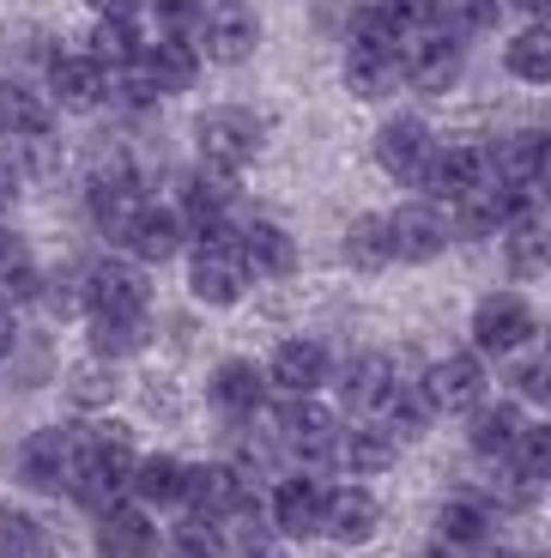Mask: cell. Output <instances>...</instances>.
Returning <instances> with one entry per match:
<instances>
[{
	"instance_id": "cell-1",
	"label": "cell",
	"mask_w": 551,
	"mask_h": 558,
	"mask_svg": "<svg viewBox=\"0 0 551 558\" xmlns=\"http://www.w3.org/2000/svg\"><path fill=\"white\" fill-rule=\"evenodd\" d=\"M188 286L200 304H236L248 286V267H243V250L236 238L219 225H200V243H194V267H188Z\"/></svg>"
},
{
	"instance_id": "cell-2",
	"label": "cell",
	"mask_w": 551,
	"mask_h": 558,
	"mask_svg": "<svg viewBox=\"0 0 551 558\" xmlns=\"http://www.w3.org/2000/svg\"><path fill=\"white\" fill-rule=\"evenodd\" d=\"M85 437L68 432V425H56V432H37L25 444V480L42 492H68L73 474H79V461H85Z\"/></svg>"
},
{
	"instance_id": "cell-3",
	"label": "cell",
	"mask_w": 551,
	"mask_h": 558,
	"mask_svg": "<svg viewBox=\"0 0 551 558\" xmlns=\"http://www.w3.org/2000/svg\"><path fill=\"white\" fill-rule=\"evenodd\" d=\"M473 340H479V352L527 347V340H534V310H527V298H515V292L485 298V304L473 310Z\"/></svg>"
},
{
	"instance_id": "cell-4",
	"label": "cell",
	"mask_w": 551,
	"mask_h": 558,
	"mask_svg": "<svg viewBox=\"0 0 551 558\" xmlns=\"http://www.w3.org/2000/svg\"><path fill=\"white\" fill-rule=\"evenodd\" d=\"M255 37H261V25H255V13H248L243 0H219V7L200 13V49L212 61H248L255 56Z\"/></svg>"
},
{
	"instance_id": "cell-5",
	"label": "cell",
	"mask_w": 551,
	"mask_h": 558,
	"mask_svg": "<svg viewBox=\"0 0 551 558\" xmlns=\"http://www.w3.org/2000/svg\"><path fill=\"white\" fill-rule=\"evenodd\" d=\"M255 146H261V122L248 110H212L200 116V153H207V165H248L255 158Z\"/></svg>"
},
{
	"instance_id": "cell-6",
	"label": "cell",
	"mask_w": 551,
	"mask_h": 558,
	"mask_svg": "<svg viewBox=\"0 0 551 558\" xmlns=\"http://www.w3.org/2000/svg\"><path fill=\"white\" fill-rule=\"evenodd\" d=\"M388 243H394L400 262H437L449 250V219H442L430 201H413L388 219Z\"/></svg>"
},
{
	"instance_id": "cell-7",
	"label": "cell",
	"mask_w": 551,
	"mask_h": 558,
	"mask_svg": "<svg viewBox=\"0 0 551 558\" xmlns=\"http://www.w3.org/2000/svg\"><path fill=\"white\" fill-rule=\"evenodd\" d=\"M425 395L437 413H461V407H479L485 395V364L473 359V352H449V359H437L425 371Z\"/></svg>"
},
{
	"instance_id": "cell-8",
	"label": "cell",
	"mask_w": 551,
	"mask_h": 558,
	"mask_svg": "<svg viewBox=\"0 0 551 558\" xmlns=\"http://www.w3.org/2000/svg\"><path fill=\"white\" fill-rule=\"evenodd\" d=\"M400 80H406L400 43H364V37H352V56H345V85H352L358 98H388V92H400Z\"/></svg>"
},
{
	"instance_id": "cell-9",
	"label": "cell",
	"mask_w": 551,
	"mask_h": 558,
	"mask_svg": "<svg viewBox=\"0 0 551 558\" xmlns=\"http://www.w3.org/2000/svg\"><path fill=\"white\" fill-rule=\"evenodd\" d=\"M400 61H406V80H413L418 92H449V85L461 80V37L430 31V37L406 43V49H400Z\"/></svg>"
},
{
	"instance_id": "cell-10",
	"label": "cell",
	"mask_w": 551,
	"mask_h": 558,
	"mask_svg": "<svg viewBox=\"0 0 551 558\" xmlns=\"http://www.w3.org/2000/svg\"><path fill=\"white\" fill-rule=\"evenodd\" d=\"M430 153H437V146H430V128L413 122V116H394V122L376 134V158H382V170H388V177H400V182L425 177Z\"/></svg>"
},
{
	"instance_id": "cell-11",
	"label": "cell",
	"mask_w": 551,
	"mask_h": 558,
	"mask_svg": "<svg viewBox=\"0 0 551 558\" xmlns=\"http://www.w3.org/2000/svg\"><path fill=\"white\" fill-rule=\"evenodd\" d=\"M85 304H91V316H146V279H139V267L103 262L85 279Z\"/></svg>"
},
{
	"instance_id": "cell-12",
	"label": "cell",
	"mask_w": 551,
	"mask_h": 558,
	"mask_svg": "<svg viewBox=\"0 0 551 558\" xmlns=\"http://www.w3.org/2000/svg\"><path fill=\"white\" fill-rule=\"evenodd\" d=\"M485 170H491L497 182H510V189H539V177L551 170V140L534 134V128H527V134H510L491 158H485Z\"/></svg>"
},
{
	"instance_id": "cell-13",
	"label": "cell",
	"mask_w": 551,
	"mask_h": 558,
	"mask_svg": "<svg viewBox=\"0 0 551 558\" xmlns=\"http://www.w3.org/2000/svg\"><path fill=\"white\" fill-rule=\"evenodd\" d=\"M182 498L194 504V517H212V522L248 510V492H243V474H236V468H188Z\"/></svg>"
},
{
	"instance_id": "cell-14",
	"label": "cell",
	"mask_w": 551,
	"mask_h": 558,
	"mask_svg": "<svg viewBox=\"0 0 551 558\" xmlns=\"http://www.w3.org/2000/svg\"><path fill=\"white\" fill-rule=\"evenodd\" d=\"M279 425H285V444L297 449L304 461H328L333 444H340V425H333V413H328V407H316L309 395H297V401L285 407V418H279Z\"/></svg>"
},
{
	"instance_id": "cell-15",
	"label": "cell",
	"mask_w": 551,
	"mask_h": 558,
	"mask_svg": "<svg viewBox=\"0 0 551 558\" xmlns=\"http://www.w3.org/2000/svg\"><path fill=\"white\" fill-rule=\"evenodd\" d=\"M376 517H382V510H376V498L364 486H340V492H328V498H321V529L333 534V541H370L376 534Z\"/></svg>"
},
{
	"instance_id": "cell-16",
	"label": "cell",
	"mask_w": 551,
	"mask_h": 558,
	"mask_svg": "<svg viewBox=\"0 0 551 558\" xmlns=\"http://www.w3.org/2000/svg\"><path fill=\"white\" fill-rule=\"evenodd\" d=\"M152 546H158V534L139 510H122V504L97 510V553L103 558H152Z\"/></svg>"
},
{
	"instance_id": "cell-17",
	"label": "cell",
	"mask_w": 551,
	"mask_h": 558,
	"mask_svg": "<svg viewBox=\"0 0 551 558\" xmlns=\"http://www.w3.org/2000/svg\"><path fill=\"white\" fill-rule=\"evenodd\" d=\"M418 182H425L437 201H461L473 182H485V153H473V146H442V153H430V165Z\"/></svg>"
},
{
	"instance_id": "cell-18",
	"label": "cell",
	"mask_w": 551,
	"mask_h": 558,
	"mask_svg": "<svg viewBox=\"0 0 551 558\" xmlns=\"http://www.w3.org/2000/svg\"><path fill=\"white\" fill-rule=\"evenodd\" d=\"M273 383L285 395H316L321 383H328V352H321L316 340H285V347L273 352Z\"/></svg>"
},
{
	"instance_id": "cell-19",
	"label": "cell",
	"mask_w": 551,
	"mask_h": 558,
	"mask_svg": "<svg viewBox=\"0 0 551 558\" xmlns=\"http://www.w3.org/2000/svg\"><path fill=\"white\" fill-rule=\"evenodd\" d=\"M91 213L110 238H127V225H134V213H139V189H134V177H127V165L103 170V177L91 182Z\"/></svg>"
},
{
	"instance_id": "cell-20",
	"label": "cell",
	"mask_w": 551,
	"mask_h": 558,
	"mask_svg": "<svg viewBox=\"0 0 551 558\" xmlns=\"http://www.w3.org/2000/svg\"><path fill=\"white\" fill-rule=\"evenodd\" d=\"M139 73H146L152 92H188L200 61H194V49L182 37H164V43H152V49H139Z\"/></svg>"
},
{
	"instance_id": "cell-21",
	"label": "cell",
	"mask_w": 551,
	"mask_h": 558,
	"mask_svg": "<svg viewBox=\"0 0 551 558\" xmlns=\"http://www.w3.org/2000/svg\"><path fill=\"white\" fill-rule=\"evenodd\" d=\"M261 401H267V377L255 371V364L231 359V364H219V371H212V407H219V413L248 418Z\"/></svg>"
},
{
	"instance_id": "cell-22",
	"label": "cell",
	"mask_w": 551,
	"mask_h": 558,
	"mask_svg": "<svg viewBox=\"0 0 551 558\" xmlns=\"http://www.w3.org/2000/svg\"><path fill=\"white\" fill-rule=\"evenodd\" d=\"M127 250L139 262H170L182 250V219L170 207H139L134 225H127Z\"/></svg>"
},
{
	"instance_id": "cell-23",
	"label": "cell",
	"mask_w": 551,
	"mask_h": 558,
	"mask_svg": "<svg viewBox=\"0 0 551 558\" xmlns=\"http://www.w3.org/2000/svg\"><path fill=\"white\" fill-rule=\"evenodd\" d=\"M388 389H394V364H388L382 352H364V359L345 364V383H340L345 407H358V413H376V407L388 401Z\"/></svg>"
},
{
	"instance_id": "cell-24",
	"label": "cell",
	"mask_w": 551,
	"mask_h": 558,
	"mask_svg": "<svg viewBox=\"0 0 551 558\" xmlns=\"http://www.w3.org/2000/svg\"><path fill=\"white\" fill-rule=\"evenodd\" d=\"M321 498H328V492H321L316 480H285V486L273 492V522L285 534H316L321 529Z\"/></svg>"
},
{
	"instance_id": "cell-25",
	"label": "cell",
	"mask_w": 551,
	"mask_h": 558,
	"mask_svg": "<svg viewBox=\"0 0 551 558\" xmlns=\"http://www.w3.org/2000/svg\"><path fill=\"white\" fill-rule=\"evenodd\" d=\"M394 432L388 425H358V432H345L340 444H333V456L352 468V474H382L388 461H394Z\"/></svg>"
},
{
	"instance_id": "cell-26",
	"label": "cell",
	"mask_w": 551,
	"mask_h": 558,
	"mask_svg": "<svg viewBox=\"0 0 551 558\" xmlns=\"http://www.w3.org/2000/svg\"><path fill=\"white\" fill-rule=\"evenodd\" d=\"M49 85H56V104H68V110H91V104L103 98V68H97L91 56H68V61H56Z\"/></svg>"
},
{
	"instance_id": "cell-27",
	"label": "cell",
	"mask_w": 551,
	"mask_h": 558,
	"mask_svg": "<svg viewBox=\"0 0 551 558\" xmlns=\"http://www.w3.org/2000/svg\"><path fill=\"white\" fill-rule=\"evenodd\" d=\"M0 134L13 140H42L49 134V104L25 85H0Z\"/></svg>"
},
{
	"instance_id": "cell-28",
	"label": "cell",
	"mask_w": 551,
	"mask_h": 558,
	"mask_svg": "<svg viewBox=\"0 0 551 558\" xmlns=\"http://www.w3.org/2000/svg\"><path fill=\"white\" fill-rule=\"evenodd\" d=\"M236 250H243L248 274H291V262H297V250H291V238L279 225H248Z\"/></svg>"
},
{
	"instance_id": "cell-29",
	"label": "cell",
	"mask_w": 551,
	"mask_h": 558,
	"mask_svg": "<svg viewBox=\"0 0 551 558\" xmlns=\"http://www.w3.org/2000/svg\"><path fill=\"white\" fill-rule=\"evenodd\" d=\"M522 413H515L510 401L497 407H479V418H473V449L479 456H515V444H522Z\"/></svg>"
},
{
	"instance_id": "cell-30",
	"label": "cell",
	"mask_w": 551,
	"mask_h": 558,
	"mask_svg": "<svg viewBox=\"0 0 551 558\" xmlns=\"http://www.w3.org/2000/svg\"><path fill=\"white\" fill-rule=\"evenodd\" d=\"M85 56H91L103 73H122V68H134V61H139L134 19H97V31H91V49H85Z\"/></svg>"
},
{
	"instance_id": "cell-31",
	"label": "cell",
	"mask_w": 551,
	"mask_h": 558,
	"mask_svg": "<svg viewBox=\"0 0 551 558\" xmlns=\"http://www.w3.org/2000/svg\"><path fill=\"white\" fill-rule=\"evenodd\" d=\"M485 529H491V517H485L479 498H449V504H442V517H437L442 546H455V553H461V546H479Z\"/></svg>"
},
{
	"instance_id": "cell-32",
	"label": "cell",
	"mask_w": 551,
	"mask_h": 558,
	"mask_svg": "<svg viewBox=\"0 0 551 558\" xmlns=\"http://www.w3.org/2000/svg\"><path fill=\"white\" fill-rule=\"evenodd\" d=\"M382 413H388V432H394V437H418V432H425V418L437 413V407H430L425 383H394V389H388V401H382Z\"/></svg>"
},
{
	"instance_id": "cell-33",
	"label": "cell",
	"mask_w": 551,
	"mask_h": 558,
	"mask_svg": "<svg viewBox=\"0 0 551 558\" xmlns=\"http://www.w3.org/2000/svg\"><path fill=\"white\" fill-rule=\"evenodd\" d=\"M182 486H188V468H182V461H170V456H146L134 468V492L146 504H176Z\"/></svg>"
},
{
	"instance_id": "cell-34",
	"label": "cell",
	"mask_w": 551,
	"mask_h": 558,
	"mask_svg": "<svg viewBox=\"0 0 551 558\" xmlns=\"http://www.w3.org/2000/svg\"><path fill=\"white\" fill-rule=\"evenodd\" d=\"M510 73L527 85H551V25H534L510 43Z\"/></svg>"
},
{
	"instance_id": "cell-35",
	"label": "cell",
	"mask_w": 551,
	"mask_h": 558,
	"mask_svg": "<svg viewBox=\"0 0 551 558\" xmlns=\"http://www.w3.org/2000/svg\"><path fill=\"white\" fill-rule=\"evenodd\" d=\"M345 262H352V267H382V262H394V243H388V219H376V213L352 219V231H345Z\"/></svg>"
},
{
	"instance_id": "cell-36",
	"label": "cell",
	"mask_w": 551,
	"mask_h": 558,
	"mask_svg": "<svg viewBox=\"0 0 551 558\" xmlns=\"http://www.w3.org/2000/svg\"><path fill=\"white\" fill-rule=\"evenodd\" d=\"M49 541H42V522L25 517V510H0V558H42Z\"/></svg>"
},
{
	"instance_id": "cell-37",
	"label": "cell",
	"mask_w": 551,
	"mask_h": 558,
	"mask_svg": "<svg viewBox=\"0 0 551 558\" xmlns=\"http://www.w3.org/2000/svg\"><path fill=\"white\" fill-rule=\"evenodd\" d=\"M497 7H503V0H437L430 19H437L449 37H473V31L497 25Z\"/></svg>"
},
{
	"instance_id": "cell-38",
	"label": "cell",
	"mask_w": 551,
	"mask_h": 558,
	"mask_svg": "<svg viewBox=\"0 0 551 558\" xmlns=\"http://www.w3.org/2000/svg\"><path fill=\"white\" fill-rule=\"evenodd\" d=\"M170 558H224V529L212 517H194L170 534Z\"/></svg>"
},
{
	"instance_id": "cell-39",
	"label": "cell",
	"mask_w": 551,
	"mask_h": 558,
	"mask_svg": "<svg viewBox=\"0 0 551 558\" xmlns=\"http://www.w3.org/2000/svg\"><path fill=\"white\" fill-rule=\"evenodd\" d=\"M91 347L103 352V359H115V352H139L146 347V316H97Z\"/></svg>"
},
{
	"instance_id": "cell-40",
	"label": "cell",
	"mask_w": 551,
	"mask_h": 558,
	"mask_svg": "<svg viewBox=\"0 0 551 558\" xmlns=\"http://www.w3.org/2000/svg\"><path fill=\"white\" fill-rule=\"evenodd\" d=\"M515 456H522V474H527V480H551V425H539V432H522Z\"/></svg>"
},
{
	"instance_id": "cell-41",
	"label": "cell",
	"mask_w": 551,
	"mask_h": 558,
	"mask_svg": "<svg viewBox=\"0 0 551 558\" xmlns=\"http://www.w3.org/2000/svg\"><path fill=\"white\" fill-rule=\"evenodd\" d=\"M370 7L394 31H413V25H430V7H437V0H370Z\"/></svg>"
},
{
	"instance_id": "cell-42",
	"label": "cell",
	"mask_w": 551,
	"mask_h": 558,
	"mask_svg": "<svg viewBox=\"0 0 551 558\" xmlns=\"http://www.w3.org/2000/svg\"><path fill=\"white\" fill-rule=\"evenodd\" d=\"M200 0H158V19H164V37H182L188 25H200Z\"/></svg>"
},
{
	"instance_id": "cell-43",
	"label": "cell",
	"mask_w": 551,
	"mask_h": 558,
	"mask_svg": "<svg viewBox=\"0 0 551 558\" xmlns=\"http://www.w3.org/2000/svg\"><path fill=\"white\" fill-rule=\"evenodd\" d=\"M79 395H85V401H110V377H103L97 364H91V371H79Z\"/></svg>"
},
{
	"instance_id": "cell-44",
	"label": "cell",
	"mask_w": 551,
	"mask_h": 558,
	"mask_svg": "<svg viewBox=\"0 0 551 558\" xmlns=\"http://www.w3.org/2000/svg\"><path fill=\"white\" fill-rule=\"evenodd\" d=\"M13 195H19V165L13 158H0V213L13 207Z\"/></svg>"
},
{
	"instance_id": "cell-45",
	"label": "cell",
	"mask_w": 551,
	"mask_h": 558,
	"mask_svg": "<svg viewBox=\"0 0 551 558\" xmlns=\"http://www.w3.org/2000/svg\"><path fill=\"white\" fill-rule=\"evenodd\" d=\"M91 7H97V19H134L146 0H91Z\"/></svg>"
},
{
	"instance_id": "cell-46",
	"label": "cell",
	"mask_w": 551,
	"mask_h": 558,
	"mask_svg": "<svg viewBox=\"0 0 551 558\" xmlns=\"http://www.w3.org/2000/svg\"><path fill=\"white\" fill-rule=\"evenodd\" d=\"M7 352H13V316L0 310V359H7Z\"/></svg>"
},
{
	"instance_id": "cell-47",
	"label": "cell",
	"mask_w": 551,
	"mask_h": 558,
	"mask_svg": "<svg viewBox=\"0 0 551 558\" xmlns=\"http://www.w3.org/2000/svg\"><path fill=\"white\" fill-rule=\"evenodd\" d=\"M515 7H527L534 19H551V0H515Z\"/></svg>"
},
{
	"instance_id": "cell-48",
	"label": "cell",
	"mask_w": 551,
	"mask_h": 558,
	"mask_svg": "<svg viewBox=\"0 0 551 558\" xmlns=\"http://www.w3.org/2000/svg\"><path fill=\"white\" fill-rule=\"evenodd\" d=\"M7 255H13V231H7V225H0V262H7Z\"/></svg>"
},
{
	"instance_id": "cell-49",
	"label": "cell",
	"mask_w": 551,
	"mask_h": 558,
	"mask_svg": "<svg viewBox=\"0 0 551 558\" xmlns=\"http://www.w3.org/2000/svg\"><path fill=\"white\" fill-rule=\"evenodd\" d=\"M418 558H455V546H430V553H418Z\"/></svg>"
},
{
	"instance_id": "cell-50",
	"label": "cell",
	"mask_w": 551,
	"mask_h": 558,
	"mask_svg": "<svg viewBox=\"0 0 551 558\" xmlns=\"http://www.w3.org/2000/svg\"><path fill=\"white\" fill-rule=\"evenodd\" d=\"M485 558H522V553H485Z\"/></svg>"
}]
</instances>
